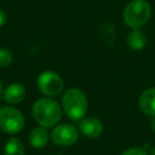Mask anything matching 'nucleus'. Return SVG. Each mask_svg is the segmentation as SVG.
<instances>
[{
    "mask_svg": "<svg viewBox=\"0 0 155 155\" xmlns=\"http://www.w3.org/2000/svg\"><path fill=\"white\" fill-rule=\"evenodd\" d=\"M62 107L51 97L39 98L34 102L31 114L39 126L52 127L58 124L62 116Z\"/></svg>",
    "mask_w": 155,
    "mask_h": 155,
    "instance_id": "1",
    "label": "nucleus"
},
{
    "mask_svg": "<svg viewBox=\"0 0 155 155\" xmlns=\"http://www.w3.org/2000/svg\"><path fill=\"white\" fill-rule=\"evenodd\" d=\"M62 110L64 114L75 122H79L86 116L88 109V102L86 94L76 87L69 88L62 97Z\"/></svg>",
    "mask_w": 155,
    "mask_h": 155,
    "instance_id": "2",
    "label": "nucleus"
},
{
    "mask_svg": "<svg viewBox=\"0 0 155 155\" xmlns=\"http://www.w3.org/2000/svg\"><path fill=\"white\" fill-rule=\"evenodd\" d=\"M151 8L147 0H132L122 12V19L131 29L142 28L150 18Z\"/></svg>",
    "mask_w": 155,
    "mask_h": 155,
    "instance_id": "3",
    "label": "nucleus"
},
{
    "mask_svg": "<svg viewBox=\"0 0 155 155\" xmlns=\"http://www.w3.org/2000/svg\"><path fill=\"white\" fill-rule=\"evenodd\" d=\"M24 127L23 114L13 107L0 108V130L8 134H15Z\"/></svg>",
    "mask_w": 155,
    "mask_h": 155,
    "instance_id": "4",
    "label": "nucleus"
},
{
    "mask_svg": "<svg viewBox=\"0 0 155 155\" xmlns=\"http://www.w3.org/2000/svg\"><path fill=\"white\" fill-rule=\"evenodd\" d=\"M38 88L46 97H56L63 92L64 82L59 74L52 70L42 71L38 78Z\"/></svg>",
    "mask_w": 155,
    "mask_h": 155,
    "instance_id": "5",
    "label": "nucleus"
},
{
    "mask_svg": "<svg viewBox=\"0 0 155 155\" xmlns=\"http://www.w3.org/2000/svg\"><path fill=\"white\" fill-rule=\"evenodd\" d=\"M79 138L78 128L71 124H58L51 132V140L59 147H69L76 143Z\"/></svg>",
    "mask_w": 155,
    "mask_h": 155,
    "instance_id": "6",
    "label": "nucleus"
},
{
    "mask_svg": "<svg viewBox=\"0 0 155 155\" xmlns=\"http://www.w3.org/2000/svg\"><path fill=\"white\" fill-rule=\"evenodd\" d=\"M104 126L102 121L97 117L85 116L79 121V131L87 138H97L103 133Z\"/></svg>",
    "mask_w": 155,
    "mask_h": 155,
    "instance_id": "7",
    "label": "nucleus"
},
{
    "mask_svg": "<svg viewBox=\"0 0 155 155\" xmlns=\"http://www.w3.org/2000/svg\"><path fill=\"white\" fill-rule=\"evenodd\" d=\"M138 107L143 114L151 117L155 116V87H149L140 93Z\"/></svg>",
    "mask_w": 155,
    "mask_h": 155,
    "instance_id": "8",
    "label": "nucleus"
},
{
    "mask_svg": "<svg viewBox=\"0 0 155 155\" xmlns=\"http://www.w3.org/2000/svg\"><path fill=\"white\" fill-rule=\"evenodd\" d=\"M25 97V88L21 84H11L4 90L2 98L10 104H18Z\"/></svg>",
    "mask_w": 155,
    "mask_h": 155,
    "instance_id": "9",
    "label": "nucleus"
},
{
    "mask_svg": "<svg viewBox=\"0 0 155 155\" xmlns=\"http://www.w3.org/2000/svg\"><path fill=\"white\" fill-rule=\"evenodd\" d=\"M127 46L133 51H140L147 45V36L145 34L139 29H132L126 38Z\"/></svg>",
    "mask_w": 155,
    "mask_h": 155,
    "instance_id": "10",
    "label": "nucleus"
},
{
    "mask_svg": "<svg viewBox=\"0 0 155 155\" xmlns=\"http://www.w3.org/2000/svg\"><path fill=\"white\" fill-rule=\"evenodd\" d=\"M48 138H50L48 132H47L46 127H42V126L33 128L31 132L29 133V143L31 147H34L36 149L44 148L48 143Z\"/></svg>",
    "mask_w": 155,
    "mask_h": 155,
    "instance_id": "11",
    "label": "nucleus"
},
{
    "mask_svg": "<svg viewBox=\"0 0 155 155\" xmlns=\"http://www.w3.org/2000/svg\"><path fill=\"white\" fill-rule=\"evenodd\" d=\"M5 155H24V147L18 138H10L4 149Z\"/></svg>",
    "mask_w": 155,
    "mask_h": 155,
    "instance_id": "12",
    "label": "nucleus"
},
{
    "mask_svg": "<svg viewBox=\"0 0 155 155\" xmlns=\"http://www.w3.org/2000/svg\"><path fill=\"white\" fill-rule=\"evenodd\" d=\"M12 61H13V56H12L11 51L7 50V48L1 47L0 48V67L5 68V67L11 65Z\"/></svg>",
    "mask_w": 155,
    "mask_h": 155,
    "instance_id": "13",
    "label": "nucleus"
},
{
    "mask_svg": "<svg viewBox=\"0 0 155 155\" xmlns=\"http://www.w3.org/2000/svg\"><path fill=\"white\" fill-rule=\"evenodd\" d=\"M120 155H147V153H145V150L142 149V148L133 147V148H128V149L124 150Z\"/></svg>",
    "mask_w": 155,
    "mask_h": 155,
    "instance_id": "14",
    "label": "nucleus"
},
{
    "mask_svg": "<svg viewBox=\"0 0 155 155\" xmlns=\"http://www.w3.org/2000/svg\"><path fill=\"white\" fill-rule=\"evenodd\" d=\"M5 22H6V13H5V11H2L0 8V27H2L5 24Z\"/></svg>",
    "mask_w": 155,
    "mask_h": 155,
    "instance_id": "15",
    "label": "nucleus"
},
{
    "mask_svg": "<svg viewBox=\"0 0 155 155\" xmlns=\"http://www.w3.org/2000/svg\"><path fill=\"white\" fill-rule=\"evenodd\" d=\"M150 125H151V128H153V131L155 132V116H153V119H151V122H150Z\"/></svg>",
    "mask_w": 155,
    "mask_h": 155,
    "instance_id": "16",
    "label": "nucleus"
},
{
    "mask_svg": "<svg viewBox=\"0 0 155 155\" xmlns=\"http://www.w3.org/2000/svg\"><path fill=\"white\" fill-rule=\"evenodd\" d=\"M2 94H4V87H2V84L0 82V99L2 98Z\"/></svg>",
    "mask_w": 155,
    "mask_h": 155,
    "instance_id": "17",
    "label": "nucleus"
},
{
    "mask_svg": "<svg viewBox=\"0 0 155 155\" xmlns=\"http://www.w3.org/2000/svg\"><path fill=\"white\" fill-rule=\"evenodd\" d=\"M150 155H155V147L151 148V150H150Z\"/></svg>",
    "mask_w": 155,
    "mask_h": 155,
    "instance_id": "18",
    "label": "nucleus"
}]
</instances>
